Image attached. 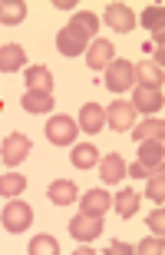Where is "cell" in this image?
Segmentation results:
<instances>
[{"instance_id": "7", "label": "cell", "mask_w": 165, "mask_h": 255, "mask_svg": "<svg viewBox=\"0 0 165 255\" xmlns=\"http://www.w3.org/2000/svg\"><path fill=\"white\" fill-rule=\"evenodd\" d=\"M116 60V47H112L109 40H89V47H86V63L92 66V70H106V66Z\"/></svg>"}, {"instance_id": "9", "label": "cell", "mask_w": 165, "mask_h": 255, "mask_svg": "<svg viewBox=\"0 0 165 255\" xmlns=\"http://www.w3.org/2000/svg\"><path fill=\"white\" fill-rule=\"evenodd\" d=\"M106 23H109L116 33H129V30L136 27V17H132V10L126 3H109L106 7Z\"/></svg>"}, {"instance_id": "18", "label": "cell", "mask_w": 165, "mask_h": 255, "mask_svg": "<svg viewBox=\"0 0 165 255\" xmlns=\"http://www.w3.org/2000/svg\"><path fill=\"white\" fill-rule=\"evenodd\" d=\"M162 66L159 63H139L136 66V83L139 86H149V90H162Z\"/></svg>"}, {"instance_id": "6", "label": "cell", "mask_w": 165, "mask_h": 255, "mask_svg": "<svg viewBox=\"0 0 165 255\" xmlns=\"http://www.w3.org/2000/svg\"><path fill=\"white\" fill-rule=\"evenodd\" d=\"M27 152H30V139L23 132H10L7 139H3V146H0V156H3L7 166H20V162L27 159Z\"/></svg>"}, {"instance_id": "3", "label": "cell", "mask_w": 165, "mask_h": 255, "mask_svg": "<svg viewBox=\"0 0 165 255\" xmlns=\"http://www.w3.org/2000/svg\"><path fill=\"white\" fill-rule=\"evenodd\" d=\"M30 222H33V209L27 202H20V199L7 202V209H3V229L7 232H27Z\"/></svg>"}, {"instance_id": "21", "label": "cell", "mask_w": 165, "mask_h": 255, "mask_svg": "<svg viewBox=\"0 0 165 255\" xmlns=\"http://www.w3.org/2000/svg\"><path fill=\"white\" fill-rule=\"evenodd\" d=\"M23 110H27V113H50V110H53V93L27 90V93H23Z\"/></svg>"}, {"instance_id": "12", "label": "cell", "mask_w": 165, "mask_h": 255, "mask_svg": "<svg viewBox=\"0 0 165 255\" xmlns=\"http://www.w3.org/2000/svg\"><path fill=\"white\" fill-rule=\"evenodd\" d=\"M162 156H165L162 139H142V146H139V162H142L149 172L162 169Z\"/></svg>"}, {"instance_id": "8", "label": "cell", "mask_w": 165, "mask_h": 255, "mask_svg": "<svg viewBox=\"0 0 165 255\" xmlns=\"http://www.w3.org/2000/svg\"><path fill=\"white\" fill-rule=\"evenodd\" d=\"M86 47H89V40L80 37V33L70 30V27H63L56 33V50H60L63 57H80V53H86Z\"/></svg>"}, {"instance_id": "2", "label": "cell", "mask_w": 165, "mask_h": 255, "mask_svg": "<svg viewBox=\"0 0 165 255\" xmlns=\"http://www.w3.org/2000/svg\"><path fill=\"white\" fill-rule=\"evenodd\" d=\"M76 136H80V126H76L73 116H53L46 123V139L53 146H73Z\"/></svg>"}, {"instance_id": "19", "label": "cell", "mask_w": 165, "mask_h": 255, "mask_svg": "<svg viewBox=\"0 0 165 255\" xmlns=\"http://www.w3.org/2000/svg\"><path fill=\"white\" fill-rule=\"evenodd\" d=\"M70 30H76V33H80V37H86V40H96L99 17H96V13H89V10H82V13H76V17L70 20Z\"/></svg>"}, {"instance_id": "26", "label": "cell", "mask_w": 165, "mask_h": 255, "mask_svg": "<svg viewBox=\"0 0 165 255\" xmlns=\"http://www.w3.org/2000/svg\"><path fill=\"white\" fill-rule=\"evenodd\" d=\"M23 189H27V179H23L20 172H7V176H0V196L17 199Z\"/></svg>"}, {"instance_id": "15", "label": "cell", "mask_w": 165, "mask_h": 255, "mask_svg": "<svg viewBox=\"0 0 165 255\" xmlns=\"http://www.w3.org/2000/svg\"><path fill=\"white\" fill-rule=\"evenodd\" d=\"M80 206H82V212H89V216H102V212L112 206V196L106 189H89L86 196H82Z\"/></svg>"}, {"instance_id": "25", "label": "cell", "mask_w": 165, "mask_h": 255, "mask_svg": "<svg viewBox=\"0 0 165 255\" xmlns=\"http://www.w3.org/2000/svg\"><path fill=\"white\" fill-rule=\"evenodd\" d=\"M162 132H165V126H162V120H142L139 126H132V139H162Z\"/></svg>"}, {"instance_id": "24", "label": "cell", "mask_w": 165, "mask_h": 255, "mask_svg": "<svg viewBox=\"0 0 165 255\" xmlns=\"http://www.w3.org/2000/svg\"><path fill=\"white\" fill-rule=\"evenodd\" d=\"M112 206H116V212H119L122 219H132V216L139 212V196H136L132 189H122L119 196L112 199Z\"/></svg>"}, {"instance_id": "22", "label": "cell", "mask_w": 165, "mask_h": 255, "mask_svg": "<svg viewBox=\"0 0 165 255\" xmlns=\"http://www.w3.org/2000/svg\"><path fill=\"white\" fill-rule=\"evenodd\" d=\"M23 17H27V3H20V0H3L0 3V23L17 27V23H23Z\"/></svg>"}, {"instance_id": "14", "label": "cell", "mask_w": 165, "mask_h": 255, "mask_svg": "<svg viewBox=\"0 0 165 255\" xmlns=\"http://www.w3.org/2000/svg\"><path fill=\"white\" fill-rule=\"evenodd\" d=\"M99 176H102L106 186H109V182H122V176H126V162H122L119 152H106V159L99 162Z\"/></svg>"}, {"instance_id": "28", "label": "cell", "mask_w": 165, "mask_h": 255, "mask_svg": "<svg viewBox=\"0 0 165 255\" xmlns=\"http://www.w3.org/2000/svg\"><path fill=\"white\" fill-rule=\"evenodd\" d=\"M56 252H60V246L53 236H33V242H30V255H56Z\"/></svg>"}, {"instance_id": "32", "label": "cell", "mask_w": 165, "mask_h": 255, "mask_svg": "<svg viewBox=\"0 0 165 255\" xmlns=\"http://www.w3.org/2000/svg\"><path fill=\"white\" fill-rule=\"evenodd\" d=\"M109 252H112V255H132V249L122 246V242H109Z\"/></svg>"}, {"instance_id": "16", "label": "cell", "mask_w": 165, "mask_h": 255, "mask_svg": "<svg viewBox=\"0 0 165 255\" xmlns=\"http://www.w3.org/2000/svg\"><path fill=\"white\" fill-rule=\"evenodd\" d=\"M27 90L53 93V73H50L46 66H27Z\"/></svg>"}, {"instance_id": "30", "label": "cell", "mask_w": 165, "mask_h": 255, "mask_svg": "<svg viewBox=\"0 0 165 255\" xmlns=\"http://www.w3.org/2000/svg\"><path fill=\"white\" fill-rule=\"evenodd\" d=\"M162 249H165V242H162V236H159V239H146V242H142V246H139V252H142V255H162Z\"/></svg>"}, {"instance_id": "27", "label": "cell", "mask_w": 165, "mask_h": 255, "mask_svg": "<svg viewBox=\"0 0 165 255\" xmlns=\"http://www.w3.org/2000/svg\"><path fill=\"white\" fill-rule=\"evenodd\" d=\"M146 196L152 199V202H159V206H162V199H165V172L162 169H152V172H149Z\"/></svg>"}, {"instance_id": "17", "label": "cell", "mask_w": 165, "mask_h": 255, "mask_svg": "<svg viewBox=\"0 0 165 255\" xmlns=\"http://www.w3.org/2000/svg\"><path fill=\"white\" fill-rule=\"evenodd\" d=\"M46 196H50V202H53V206H70V202L76 199V182H70V179H56V182H50Z\"/></svg>"}, {"instance_id": "4", "label": "cell", "mask_w": 165, "mask_h": 255, "mask_svg": "<svg viewBox=\"0 0 165 255\" xmlns=\"http://www.w3.org/2000/svg\"><path fill=\"white\" fill-rule=\"evenodd\" d=\"M70 236H73L76 242H92L96 236H102V216L80 212V216L70 222Z\"/></svg>"}, {"instance_id": "13", "label": "cell", "mask_w": 165, "mask_h": 255, "mask_svg": "<svg viewBox=\"0 0 165 255\" xmlns=\"http://www.w3.org/2000/svg\"><path fill=\"white\" fill-rule=\"evenodd\" d=\"M27 60V50L20 47V43H7V47H0V73H17L20 66Z\"/></svg>"}, {"instance_id": "20", "label": "cell", "mask_w": 165, "mask_h": 255, "mask_svg": "<svg viewBox=\"0 0 165 255\" xmlns=\"http://www.w3.org/2000/svg\"><path fill=\"white\" fill-rule=\"evenodd\" d=\"M70 159H73L76 169H92V166L99 162V149H96L92 142H82V146H73Z\"/></svg>"}, {"instance_id": "23", "label": "cell", "mask_w": 165, "mask_h": 255, "mask_svg": "<svg viewBox=\"0 0 165 255\" xmlns=\"http://www.w3.org/2000/svg\"><path fill=\"white\" fill-rule=\"evenodd\" d=\"M142 23H146L149 30H152V37L159 40V50H162V27H165V7L159 3V7H146V13H142Z\"/></svg>"}, {"instance_id": "29", "label": "cell", "mask_w": 165, "mask_h": 255, "mask_svg": "<svg viewBox=\"0 0 165 255\" xmlns=\"http://www.w3.org/2000/svg\"><path fill=\"white\" fill-rule=\"evenodd\" d=\"M149 229H152L156 236H165V212L162 209H156V212L149 216Z\"/></svg>"}, {"instance_id": "5", "label": "cell", "mask_w": 165, "mask_h": 255, "mask_svg": "<svg viewBox=\"0 0 165 255\" xmlns=\"http://www.w3.org/2000/svg\"><path fill=\"white\" fill-rule=\"evenodd\" d=\"M106 123H109V129H116V132L132 129V123H136V110H132V103H122V100L109 103L106 106Z\"/></svg>"}, {"instance_id": "11", "label": "cell", "mask_w": 165, "mask_h": 255, "mask_svg": "<svg viewBox=\"0 0 165 255\" xmlns=\"http://www.w3.org/2000/svg\"><path fill=\"white\" fill-rule=\"evenodd\" d=\"M80 126L82 132H99V129H106V110H102L99 103H86L80 110Z\"/></svg>"}, {"instance_id": "10", "label": "cell", "mask_w": 165, "mask_h": 255, "mask_svg": "<svg viewBox=\"0 0 165 255\" xmlns=\"http://www.w3.org/2000/svg\"><path fill=\"white\" fill-rule=\"evenodd\" d=\"M132 110H139V113H159V110H162V90L136 86V93H132Z\"/></svg>"}, {"instance_id": "31", "label": "cell", "mask_w": 165, "mask_h": 255, "mask_svg": "<svg viewBox=\"0 0 165 255\" xmlns=\"http://www.w3.org/2000/svg\"><path fill=\"white\" fill-rule=\"evenodd\" d=\"M126 172L132 176V179H146V176H149V169L142 166V162H132V166H126Z\"/></svg>"}, {"instance_id": "1", "label": "cell", "mask_w": 165, "mask_h": 255, "mask_svg": "<svg viewBox=\"0 0 165 255\" xmlns=\"http://www.w3.org/2000/svg\"><path fill=\"white\" fill-rule=\"evenodd\" d=\"M132 83H136V66L129 60H112L106 66V86L112 93H126V90H132Z\"/></svg>"}]
</instances>
